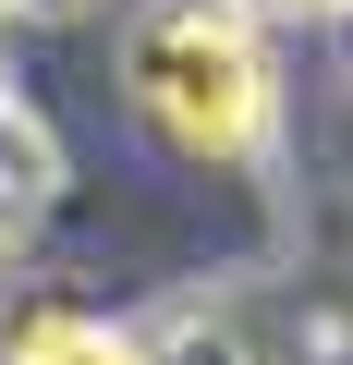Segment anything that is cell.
I'll return each mask as SVG.
<instances>
[{
	"label": "cell",
	"mask_w": 353,
	"mask_h": 365,
	"mask_svg": "<svg viewBox=\"0 0 353 365\" xmlns=\"http://www.w3.org/2000/svg\"><path fill=\"white\" fill-rule=\"evenodd\" d=\"M134 110L158 146L183 158H256L268 134V49L244 25V0H146L134 25Z\"/></svg>",
	"instance_id": "1"
},
{
	"label": "cell",
	"mask_w": 353,
	"mask_h": 365,
	"mask_svg": "<svg viewBox=\"0 0 353 365\" xmlns=\"http://www.w3.org/2000/svg\"><path fill=\"white\" fill-rule=\"evenodd\" d=\"M49 207H61V134L37 122V98L13 73H0V244H25Z\"/></svg>",
	"instance_id": "2"
},
{
	"label": "cell",
	"mask_w": 353,
	"mask_h": 365,
	"mask_svg": "<svg viewBox=\"0 0 353 365\" xmlns=\"http://www.w3.org/2000/svg\"><path fill=\"white\" fill-rule=\"evenodd\" d=\"M13 365H134V341L98 329V317H37V329L13 341Z\"/></svg>",
	"instance_id": "3"
},
{
	"label": "cell",
	"mask_w": 353,
	"mask_h": 365,
	"mask_svg": "<svg viewBox=\"0 0 353 365\" xmlns=\"http://www.w3.org/2000/svg\"><path fill=\"white\" fill-rule=\"evenodd\" d=\"M134 365H256V353H244V329H220V317H170L158 341H134Z\"/></svg>",
	"instance_id": "4"
},
{
	"label": "cell",
	"mask_w": 353,
	"mask_h": 365,
	"mask_svg": "<svg viewBox=\"0 0 353 365\" xmlns=\"http://www.w3.org/2000/svg\"><path fill=\"white\" fill-rule=\"evenodd\" d=\"M37 13H86V0H37Z\"/></svg>",
	"instance_id": "5"
}]
</instances>
